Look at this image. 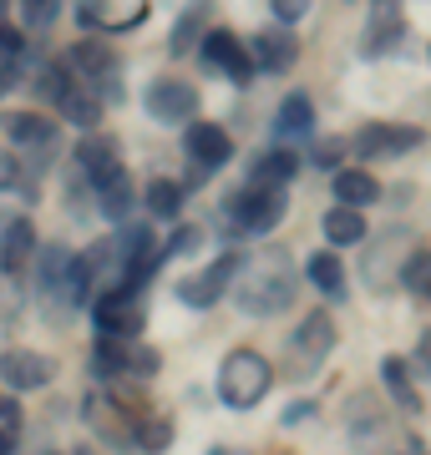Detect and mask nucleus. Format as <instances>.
I'll list each match as a JSON object with an SVG mask.
<instances>
[{
	"instance_id": "37998d69",
	"label": "nucleus",
	"mask_w": 431,
	"mask_h": 455,
	"mask_svg": "<svg viewBox=\"0 0 431 455\" xmlns=\"http://www.w3.org/2000/svg\"><path fill=\"white\" fill-rule=\"evenodd\" d=\"M0 5H11V0H0Z\"/></svg>"
},
{
	"instance_id": "4468645a",
	"label": "nucleus",
	"mask_w": 431,
	"mask_h": 455,
	"mask_svg": "<svg viewBox=\"0 0 431 455\" xmlns=\"http://www.w3.org/2000/svg\"><path fill=\"white\" fill-rule=\"evenodd\" d=\"M36 259V228L26 218H11L0 228V274L5 278H20Z\"/></svg>"
},
{
	"instance_id": "20e7f679",
	"label": "nucleus",
	"mask_w": 431,
	"mask_h": 455,
	"mask_svg": "<svg viewBox=\"0 0 431 455\" xmlns=\"http://www.w3.org/2000/svg\"><path fill=\"white\" fill-rule=\"evenodd\" d=\"M92 319H97V334H112V339H133V334H142V324H148L142 289H127V283L102 289L97 299H92Z\"/></svg>"
},
{
	"instance_id": "f03ea898",
	"label": "nucleus",
	"mask_w": 431,
	"mask_h": 455,
	"mask_svg": "<svg viewBox=\"0 0 431 455\" xmlns=\"http://www.w3.org/2000/svg\"><path fill=\"white\" fill-rule=\"evenodd\" d=\"M269 385H274V370L259 349H233L218 370V395L229 410H254L269 395Z\"/></svg>"
},
{
	"instance_id": "b1692460",
	"label": "nucleus",
	"mask_w": 431,
	"mask_h": 455,
	"mask_svg": "<svg viewBox=\"0 0 431 455\" xmlns=\"http://www.w3.org/2000/svg\"><path fill=\"white\" fill-rule=\"evenodd\" d=\"M325 238H330L335 248H355V243H365L370 233H365V218H361V212L335 203V208L325 212Z\"/></svg>"
},
{
	"instance_id": "4be33fe9",
	"label": "nucleus",
	"mask_w": 431,
	"mask_h": 455,
	"mask_svg": "<svg viewBox=\"0 0 431 455\" xmlns=\"http://www.w3.org/2000/svg\"><path fill=\"white\" fill-rule=\"evenodd\" d=\"M71 248H61V243H51V248H41L36 253V293L41 299H51V293L61 289V278H67V268H71Z\"/></svg>"
},
{
	"instance_id": "a211bd4d",
	"label": "nucleus",
	"mask_w": 431,
	"mask_h": 455,
	"mask_svg": "<svg viewBox=\"0 0 431 455\" xmlns=\"http://www.w3.org/2000/svg\"><path fill=\"white\" fill-rule=\"evenodd\" d=\"M335 319L330 314H310V319H299V329H295V355H305V359H325L335 349Z\"/></svg>"
},
{
	"instance_id": "5701e85b",
	"label": "nucleus",
	"mask_w": 431,
	"mask_h": 455,
	"mask_svg": "<svg viewBox=\"0 0 431 455\" xmlns=\"http://www.w3.org/2000/svg\"><path fill=\"white\" fill-rule=\"evenodd\" d=\"M305 278H310V283H315L325 299H340V293H346V263L335 259L330 248H325V253H310V263H305Z\"/></svg>"
},
{
	"instance_id": "f8f14e48",
	"label": "nucleus",
	"mask_w": 431,
	"mask_h": 455,
	"mask_svg": "<svg viewBox=\"0 0 431 455\" xmlns=\"http://www.w3.org/2000/svg\"><path fill=\"white\" fill-rule=\"evenodd\" d=\"M406 41V16H401V0H370V26H365L361 51L365 56H386Z\"/></svg>"
},
{
	"instance_id": "423d86ee",
	"label": "nucleus",
	"mask_w": 431,
	"mask_h": 455,
	"mask_svg": "<svg viewBox=\"0 0 431 455\" xmlns=\"http://www.w3.org/2000/svg\"><path fill=\"white\" fill-rule=\"evenodd\" d=\"M142 107L158 127H188L199 116V86L178 82V76H158V82L142 92Z\"/></svg>"
},
{
	"instance_id": "72a5a7b5",
	"label": "nucleus",
	"mask_w": 431,
	"mask_h": 455,
	"mask_svg": "<svg viewBox=\"0 0 431 455\" xmlns=\"http://www.w3.org/2000/svg\"><path fill=\"white\" fill-rule=\"evenodd\" d=\"M269 11L280 16V26H289V20H299L310 11V0H269Z\"/></svg>"
},
{
	"instance_id": "412c9836",
	"label": "nucleus",
	"mask_w": 431,
	"mask_h": 455,
	"mask_svg": "<svg viewBox=\"0 0 431 455\" xmlns=\"http://www.w3.org/2000/svg\"><path fill=\"white\" fill-rule=\"evenodd\" d=\"M67 71H71V66H67ZM56 107H61V112H67L71 122H77V127H86V132H92V127L102 122V97L92 92V86H82L77 76H71V86L61 92V101H56Z\"/></svg>"
},
{
	"instance_id": "f3484780",
	"label": "nucleus",
	"mask_w": 431,
	"mask_h": 455,
	"mask_svg": "<svg viewBox=\"0 0 431 455\" xmlns=\"http://www.w3.org/2000/svg\"><path fill=\"white\" fill-rule=\"evenodd\" d=\"M86 420L97 425L107 440H133L137 435V415H127V410L117 405V400H107V395H86Z\"/></svg>"
},
{
	"instance_id": "7c9ffc66",
	"label": "nucleus",
	"mask_w": 431,
	"mask_h": 455,
	"mask_svg": "<svg viewBox=\"0 0 431 455\" xmlns=\"http://www.w3.org/2000/svg\"><path fill=\"white\" fill-rule=\"evenodd\" d=\"M137 445H142V451H167V445H173V420H137Z\"/></svg>"
},
{
	"instance_id": "1a4fd4ad",
	"label": "nucleus",
	"mask_w": 431,
	"mask_h": 455,
	"mask_svg": "<svg viewBox=\"0 0 431 455\" xmlns=\"http://www.w3.org/2000/svg\"><path fill=\"white\" fill-rule=\"evenodd\" d=\"M427 142L421 127H391V122H370V127L355 132V157H401L411 147Z\"/></svg>"
},
{
	"instance_id": "ea45409f",
	"label": "nucleus",
	"mask_w": 431,
	"mask_h": 455,
	"mask_svg": "<svg viewBox=\"0 0 431 455\" xmlns=\"http://www.w3.org/2000/svg\"><path fill=\"white\" fill-rule=\"evenodd\" d=\"M16 451V435H11V430H0V455H11Z\"/></svg>"
},
{
	"instance_id": "39448f33",
	"label": "nucleus",
	"mask_w": 431,
	"mask_h": 455,
	"mask_svg": "<svg viewBox=\"0 0 431 455\" xmlns=\"http://www.w3.org/2000/svg\"><path fill=\"white\" fill-rule=\"evenodd\" d=\"M183 147H188V163H193L188 167V182H208L233 157V137L224 127H214V122H188Z\"/></svg>"
},
{
	"instance_id": "e433bc0d",
	"label": "nucleus",
	"mask_w": 431,
	"mask_h": 455,
	"mask_svg": "<svg viewBox=\"0 0 431 455\" xmlns=\"http://www.w3.org/2000/svg\"><path fill=\"white\" fill-rule=\"evenodd\" d=\"M0 188H20V157L0 152Z\"/></svg>"
},
{
	"instance_id": "ddd939ff",
	"label": "nucleus",
	"mask_w": 431,
	"mask_h": 455,
	"mask_svg": "<svg viewBox=\"0 0 431 455\" xmlns=\"http://www.w3.org/2000/svg\"><path fill=\"white\" fill-rule=\"evenodd\" d=\"M77 172H82L92 188H102L107 178L122 172V152H117L112 137H102V132H86L82 142H77Z\"/></svg>"
},
{
	"instance_id": "dca6fc26",
	"label": "nucleus",
	"mask_w": 431,
	"mask_h": 455,
	"mask_svg": "<svg viewBox=\"0 0 431 455\" xmlns=\"http://www.w3.org/2000/svg\"><path fill=\"white\" fill-rule=\"evenodd\" d=\"M330 193L340 197V208H370V203H381V182H376V172H365V167H340L330 182Z\"/></svg>"
},
{
	"instance_id": "c756f323",
	"label": "nucleus",
	"mask_w": 431,
	"mask_h": 455,
	"mask_svg": "<svg viewBox=\"0 0 431 455\" xmlns=\"http://www.w3.org/2000/svg\"><path fill=\"white\" fill-rule=\"evenodd\" d=\"M401 283H406L416 299H427V304H431V248H421V253H411V259H406Z\"/></svg>"
},
{
	"instance_id": "c85d7f7f",
	"label": "nucleus",
	"mask_w": 431,
	"mask_h": 455,
	"mask_svg": "<svg viewBox=\"0 0 431 455\" xmlns=\"http://www.w3.org/2000/svg\"><path fill=\"white\" fill-rule=\"evenodd\" d=\"M97 193H102V212H107V218H127V208H133V178H127V167H122L117 178L102 182Z\"/></svg>"
},
{
	"instance_id": "58836bf2",
	"label": "nucleus",
	"mask_w": 431,
	"mask_h": 455,
	"mask_svg": "<svg viewBox=\"0 0 431 455\" xmlns=\"http://www.w3.org/2000/svg\"><path fill=\"white\" fill-rule=\"evenodd\" d=\"M315 163H320V167H335V163H340V157H335V142H330V147H320Z\"/></svg>"
},
{
	"instance_id": "473e14b6",
	"label": "nucleus",
	"mask_w": 431,
	"mask_h": 455,
	"mask_svg": "<svg viewBox=\"0 0 431 455\" xmlns=\"http://www.w3.org/2000/svg\"><path fill=\"white\" fill-rule=\"evenodd\" d=\"M158 370H163L158 349H133V359H127V374H142V379H148V374H158Z\"/></svg>"
},
{
	"instance_id": "bb28decb",
	"label": "nucleus",
	"mask_w": 431,
	"mask_h": 455,
	"mask_svg": "<svg viewBox=\"0 0 431 455\" xmlns=\"http://www.w3.org/2000/svg\"><path fill=\"white\" fill-rule=\"evenodd\" d=\"M142 203H148L152 218L173 223V218L183 212V182H173V178H152V182H148V193H142Z\"/></svg>"
},
{
	"instance_id": "f704fd0d",
	"label": "nucleus",
	"mask_w": 431,
	"mask_h": 455,
	"mask_svg": "<svg viewBox=\"0 0 431 455\" xmlns=\"http://www.w3.org/2000/svg\"><path fill=\"white\" fill-rule=\"evenodd\" d=\"M199 243H203L199 228H178V233H173V243H167V253H193Z\"/></svg>"
},
{
	"instance_id": "c9c22d12",
	"label": "nucleus",
	"mask_w": 431,
	"mask_h": 455,
	"mask_svg": "<svg viewBox=\"0 0 431 455\" xmlns=\"http://www.w3.org/2000/svg\"><path fill=\"white\" fill-rule=\"evenodd\" d=\"M16 56H20V31H11L0 20V61H16Z\"/></svg>"
},
{
	"instance_id": "2f4dec72",
	"label": "nucleus",
	"mask_w": 431,
	"mask_h": 455,
	"mask_svg": "<svg viewBox=\"0 0 431 455\" xmlns=\"http://www.w3.org/2000/svg\"><path fill=\"white\" fill-rule=\"evenodd\" d=\"M61 5H67V0H20V20H26L31 31H46L51 20L61 16Z\"/></svg>"
},
{
	"instance_id": "f257e3e1",
	"label": "nucleus",
	"mask_w": 431,
	"mask_h": 455,
	"mask_svg": "<svg viewBox=\"0 0 431 455\" xmlns=\"http://www.w3.org/2000/svg\"><path fill=\"white\" fill-rule=\"evenodd\" d=\"M295 289H299V274H295V259L284 248H259L249 259H239L233 268V283L229 293L239 299V309L254 314V319H269L295 304Z\"/></svg>"
},
{
	"instance_id": "9d476101",
	"label": "nucleus",
	"mask_w": 431,
	"mask_h": 455,
	"mask_svg": "<svg viewBox=\"0 0 431 455\" xmlns=\"http://www.w3.org/2000/svg\"><path fill=\"white\" fill-rule=\"evenodd\" d=\"M203 61L208 66H218L229 82H254V56H249V46L239 41L233 31H208L203 36Z\"/></svg>"
},
{
	"instance_id": "6ab92c4d",
	"label": "nucleus",
	"mask_w": 431,
	"mask_h": 455,
	"mask_svg": "<svg viewBox=\"0 0 431 455\" xmlns=\"http://www.w3.org/2000/svg\"><path fill=\"white\" fill-rule=\"evenodd\" d=\"M310 132H315V101L305 92H289L274 116V137H310Z\"/></svg>"
},
{
	"instance_id": "0eeeda50",
	"label": "nucleus",
	"mask_w": 431,
	"mask_h": 455,
	"mask_svg": "<svg viewBox=\"0 0 431 455\" xmlns=\"http://www.w3.org/2000/svg\"><path fill=\"white\" fill-rule=\"evenodd\" d=\"M284 208H289L284 188H259V182H249L244 193H233L229 218L244 228V233H269V228L284 218Z\"/></svg>"
},
{
	"instance_id": "7ed1b4c3",
	"label": "nucleus",
	"mask_w": 431,
	"mask_h": 455,
	"mask_svg": "<svg viewBox=\"0 0 431 455\" xmlns=\"http://www.w3.org/2000/svg\"><path fill=\"white\" fill-rule=\"evenodd\" d=\"M67 66H71V76H77V82L97 92L102 107H107V101H122V76H117V56H112L107 41H97V36L77 41L71 56H67Z\"/></svg>"
},
{
	"instance_id": "79ce46f5",
	"label": "nucleus",
	"mask_w": 431,
	"mask_h": 455,
	"mask_svg": "<svg viewBox=\"0 0 431 455\" xmlns=\"http://www.w3.org/2000/svg\"><path fill=\"white\" fill-rule=\"evenodd\" d=\"M421 359H427V374H431V334L421 339Z\"/></svg>"
},
{
	"instance_id": "a19ab883",
	"label": "nucleus",
	"mask_w": 431,
	"mask_h": 455,
	"mask_svg": "<svg viewBox=\"0 0 431 455\" xmlns=\"http://www.w3.org/2000/svg\"><path fill=\"white\" fill-rule=\"evenodd\" d=\"M208 455H249V451H233V445H214Z\"/></svg>"
},
{
	"instance_id": "4c0bfd02",
	"label": "nucleus",
	"mask_w": 431,
	"mask_h": 455,
	"mask_svg": "<svg viewBox=\"0 0 431 455\" xmlns=\"http://www.w3.org/2000/svg\"><path fill=\"white\" fill-rule=\"evenodd\" d=\"M16 425H20L16 400H0V430H11V435H16Z\"/></svg>"
},
{
	"instance_id": "2eb2a0df",
	"label": "nucleus",
	"mask_w": 431,
	"mask_h": 455,
	"mask_svg": "<svg viewBox=\"0 0 431 455\" xmlns=\"http://www.w3.org/2000/svg\"><path fill=\"white\" fill-rule=\"evenodd\" d=\"M249 56H254V71L280 76V71H289V66L299 61V41L289 31H259L249 41Z\"/></svg>"
},
{
	"instance_id": "9b49d317",
	"label": "nucleus",
	"mask_w": 431,
	"mask_h": 455,
	"mask_svg": "<svg viewBox=\"0 0 431 455\" xmlns=\"http://www.w3.org/2000/svg\"><path fill=\"white\" fill-rule=\"evenodd\" d=\"M0 379L11 390H41L56 379V359L51 355H36V349H5L0 355Z\"/></svg>"
},
{
	"instance_id": "cd10ccee",
	"label": "nucleus",
	"mask_w": 431,
	"mask_h": 455,
	"mask_svg": "<svg viewBox=\"0 0 431 455\" xmlns=\"http://www.w3.org/2000/svg\"><path fill=\"white\" fill-rule=\"evenodd\" d=\"M127 359H133L127 339L97 334V344H92V364H97V374H102V379H117V374H127Z\"/></svg>"
},
{
	"instance_id": "a878e982",
	"label": "nucleus",
	"mask_w": 431,
	"mask_h": 455,
	"mask_svg": "<svg viewBox=\"0 0 431 455\" xmlns=\"http://www.w3.org/2000/svg\"><path fill=\"white\" fill-rule=\"evenodd\" d=\"M295 172H299V157L289 152V147H280V152H264V157L254 163L249 182H259V188H284Z\"/></svg>"
},
{
	"instance_id": "393cba45",
	"label": "nucleus",
	"mask_w": 431,
	"mask_h": 455,
	"mask_svg": "<svg viewBox=\"0 0 431 455\" xmlns=\"http://www.w3.org/2000/svg\"><path fill=\"white\" fill-rule=\"evenodd\" d=\"M381 379H386V390H391V400H396L406 415H416V410H421V395H416L411 370H406V359H401V355H391V359L381 364Z\"/></svg>"
},
{
	"instance_id": "aec40b11",
	"label": "nucleus",
	"mask_w": 431,
	"mask_h": 455,
	"mask_svg": "<svg viewBox=\"0 0 431 455\" xmlns=\"http://www.w3.org/2000/svg\"><path fill=\"white\" fill-rule=\"evenodd\" d=\"M5 132H11L16 147H51L56 142V122L41 112H11L5 116Z\"/></svg>"
},
{
	"instance_id": "6e6552de",
	"label": "nucleus",
	"mask_w": 431,
	"mask_h": 455,
	"mask_svg": "<svg viewBox=\"0 0 431 455\" xmlns=\"http://www.w3.org/2000/svg\"><path fill=\"white\" fill-rule=\"evenodd\" d=\"M233 268H239V253H224V259H214L208 268H199L193 278H183V283H178V299L188 304V309H208V304H218V299L229 293V283H233Z\"/></svg>"
}]
</instances>
